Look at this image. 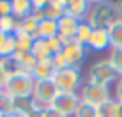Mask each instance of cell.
Listing matches in <instances>:
<instances>
[{
    "mask_svg": "<svg viewBox=\"0 0 122 117\" xmlns=\"http://www.w3.org/2000/svg\"><path fill=\"white\" fill-rule=\"evenodd\" d=\"M90 7H92V4L89 0H69V5H67L66 14L76 18L78 21H85Z\"/></svg>",
    "mask_w": 122,
    "mask_h": 117,
    "instance_id": "11",
    "label": "cell"
},
{
    "mask_svg": "<svg viewBox=\"0 0 122 117\" xmlns=\"http://www.w3.org/2000/svg\"><path fill=\"white\" fill-rule=\"evenodd\" d=\"M80 103H81V99H80L78 92H58L50 106H51L53 110L60 112V114L66 115V117H73Z\"/></svg>",
    "mask_w": 122,
    "mask_h": 117,
    "instance_id": "6",
    "label": "cell"
},
{
    "mask_svg": "<svg viewBox=\"0 0 122 117\" xmlns=\"http://www.w3.org/2000/svg\"><path fill=\"white\" fill-rule=\"evenodd\" d=\"M48 46H50V52H51V57H53V55H57V53H62L66 43L57 36V37H53V39H48Z\"/></svg>",
    "mask_w": 122,
    "mask_h": 117,
    "instance_id": "27",
    "label": "cell"
},
{
    "mask_svg": "<svg viewBox=\"0 0 122 117\" xmlns=\"http://www.w3.org/2000/svg\"><path fill=\"white\" fill-rule=\"evenodd\" d=\"M12 60H14L18 71L30 73V74H32V71H34V68H36V64H37L36 57H34L30 52H16L14 55H12Z\"/></svg>",
    "mask_w": 122,
    "mask_h": 117,
    "instance_id": "12",
    "label": "cell"
},
{
    "mask_svg": "<svg viewBox=\"0 0 122 117\" xmlns=\"http://www.w3.org/2000/svg\"><path fill=\"white\" fill-rule=\"evenodd\" d=\"M50 60H51V66H53V69H55V71L64 69V68H67V66H69L62 53H57V55H53L51 58H50Z\"/></svg>",
    "mask_w": 122,
    "mask_h": 117,
    "instance_id": "28",
    "label": "cell"
},
{
    "mask_svg": "<svg viewBox=\"0 0 122 117\" xmlns=\"http://www.w3.org/2000/svg\"><path fill=\"white\" fill-rule=\"evenodd\" d=\"M117 80H119V73L115 71V68L112 66V62L108 58L96 60L87 73V83H94V85L110 87Z\"/></svg>",
    "mask_w": 122,
    "mask_h": 117,
    "instance_id": "3",
    "label": "cell"
},
{
    "mask_svg": "<svg viewBox=\"0 0 122 117\" xmlns=\"http://www.w3.org/2000/svg\"><path fill=\"white\" fill-rule=\"evenodd\" d=\"M80 99L85 103H89L92 106H101L103 103H106L108 99H112V90L110 87L104 85H94V83H83L81 90H80Z\"/></svg>",
    "mask_w": 122,
    "mask_h": 117,
    "instance_id": "5",
    "label": "cell"
},
{
    "mask_svg": "<svg viewBox=\"0 0 122 117\" xmlns=\"http://www.w3.org/2000/svg\"><path fill=\"white\" fill-rule=\"evenodd\" d=\"M50 5L55 7V9H60V11H67L69 0H50Z\"/></svg>",
    "mask_w": 122,
    "mask_h": 117,
    "instance_id": "33",
    "label": "cell"
},
{
    "mask_svg": "<svg viewBox=\"0 0 122 117\" xmlns=\"http://www.w3.org/2000/svg\"><path fill=\"white\" fill-rule=\"evenodd\" d=\"M16 37L14 34H2L0 32V58L12 57L16 53Z\"/></svg>",
    "mask_w": 122,
    "mask_h": 117,
    "instance_id": "15",
    "label": "cell"
},
{
    "mask_svg": "<svg viewBox=\"0 0 122 117\" xmlns=\"http://www.w3.org/2000/svg\"><path fill=\"white\" fill-rule=\"evenodd\" d=\"M41 117H66V115H62L60 112H57V110H53L51 106H46L43 112H41Z\"/></svg>",
    "mask_w": 122,
    "mask_h": 117,
    "instance_id": "35",
    "label": "cell"
},
{
    "mask_svg": "<svg viewBox=\"0 0 122 117\" xmlns=\"http://www.w3.org/2000/svg\"><path fill=\"white\" fill-rule=\"evenodd\" d=\"M57 23H58V37H60L66 44L71 43V41H74L76 32H78V27H80V23H81V21H78L76 18L66 14V16H62Z\"/></svg>",
    "mask_w": 122,
    "mask_h": 117,
    "instance_id": "9",
    "label": "cell"
},
{
    "mask_svg": "<svg viewBox=\"0 0 122 117\" xmlns=\"http://www.w3.org/2000/svg\"><path fill=\"white\" fill-rule=\"evenodd\" d=\"M0 117H7V114H4V112L0 110Z\"/></svg>",
    "mask_w": 122,
    "mask_h": 117,
    "instance_id": "39",
    "label": "cell"
},
{
    "mask_svg": "<svg viewBox=\"0 0 122 117\" xmlns=\"http://www.w3.org/2000/svg\"><path fill=\"white\" fill-rule=\"evenodd\" d=\"M106 58L112 62V66L119 73V76H122V48H110V53Z\"/></svg>",
    "mask_w": 122,
    "mask_h": 117,
    "instance_id": "24",
    "label": "cell"
},
{
    "mask_svg": "<svg viewBox=\"0 0 122 117\" xmlns=\"http://www.w3.org/2000/svg\"><path fill=\"white\" fill-rule=\"evenodd\" d=\"M11 14H12L11 0H0V18L2 16H11Z\"/></svg>",
    "mask_w": 122,
    "mask_h": 117,
    "instance_id": "31",
    "label": "cell"
},
{
    "mask_svg": "<svg viewBox=\"0 0 122 117\" xmlns=\"http://www.w3.org/2000/svg\"><path fill=\"white\" fill-rule=\"evenodd\" d=\"M18 25H20V20H16L12 14L11 16H2L0 18V32L2 34H16Z\"/></svg>",
    "mask_w": 122,
    "mask_h": 117,
    "instance_id": "21",
    "label": "cell"
},
{
    "mask_svg": "<svg viewBox=\"0 0 122 117\" xmlns=\"http://www.w3.org/2000/svg\"><path fill=\"white\" fill-rule=\"evenodd\" d=\"M34 76L30 73H16L7 78V83L4 87L5 92H9L16 101L20 99H30L34 94Z\"/></svg>",
    "mask_w": 122,
    "mask_h": 117,
    "instance_id": "4",
    "label": "cell"
},
{
    "mask_svg": "<svg viewBox=\"0 0 122 117\" xmlns=\"http://www.w3.org/2000/svg\"><path fill=\"white\" fill-rule=\"evenodd\" d=\"M73 117H97V106H92L89 103L81 101L76 108Z\"/></svg>",
    "mask_w": 122,
    "mask_h": 117,
    "instance_id": "26",
    "label": "cell"
},
{
    "mask_svg": "<svg viewBox=\"0 0 122 117\" xmlns=\"http://www.w3.org/2000/svg\"><path fill=\"white\" fill-rule=\"evenodd\" d=\"M115 114H117V101L113 98L97 106V117H115Z\"/></svg>",
    "mask_w": 122,
    "mask_h": 117,
    "instance_id": "25",
    "label": "cell"
},
{
    "mask_svg": "<svg viewBox=\"0 0 122 117\" xmlns=\"http://www.w3.org/2000/svg\"><path fill=\"white\" fill-rule=\"evenodd\" d=\"M115 2V7H117V11H119V16L122 18V0H113Z\"/></svg>",
    "mask_w": 122,
    "mask_h": 117,
    "instance_id": "36",
    "label": "cell"
},
{
    "mask_svg": "<svg viewBox=\"0 0 122 117\" xmlns=\"http://www.w3.org/2000/svg\"><path fill=\"white\" fill-rule=\"evenodd\" d=\"M92 5H97V4H104V2H112V0H89Z\"/></svg>",
    "mask_w": 122,
    "mask_h": 117,
    "instance_id": "38",
    "label": "cell"
},
{
    "mask_svg": "<svg viewBox=\"0 0 122 117\" xmlns=\"http://www.w3.org/2000/svg\"><path fill=\"white\" fill-rule=\"evenodd\" d=\"M11 5H12V16L16 20H25L34 12L32 2L30 0H11Z\"/></svg>",
    "mask_w": 122,
    "mask_h": 117,
    "instance_id": "14",
    "label": "cell"
},
{
    "mask_svg": "<svg viewBox=\"0 0 122 117\" xmlns=\"http://www.w3.org/2000/svg\"><path fill=\"white\" fill-rule=\"evenodd\" d=\"M53 74H55V69H53L50 58H46V60H37L36 68L32 71L34 80H51Z\"/></svg>",
    "mask_w": 122,
    "mask_h": 117,
    "instance_id": "13",
    "label": "cell"
},
{
    "mask_svg": "<svg viewBox=\"0 0 122 117\" xmlns=\"http://www.w3.org/2000/svg\"><path fill=\"white\" fill-rule=\"evenodd\" d=\"M87 46H83V44L76 43V41H71V43H67L64 50H62V55L64 58L67 60V64L69 66H74V68H80L81 66V62L85 60L87 57Z\"/></svg>",
    "mask_w": 122,
    "mask_h": 117,
    "instance_id": "8",
    "label": "cell"
},
{
    "mask_svg": "<svg viewBox=\"0 0 122 117\" xmlns=\"http://www.w3.org/2000/svg\"><path fill=\"white\" fill-rule=\"evenodd\" d=\"M115 117H122V103H119V101H117V114H115Z\"/></svg>",
    "mask_w": 122,
    "mask_h": 117,
    "instance_id": "37",
    "label": "cell"
},
{
    "mask_svg": "<svg viewBox=\"0 0 122 117\" xmlns=\"http://www.w3.org/2000/svg\"><path fill=\"white\" fill-rule=\"evenodd\" d=\"M58 36V23L55 20H50L46 18L39 23V37L41 39H53V37Z\"/></svg>",
    "mask_w": 122,
    "mask_h": 117,
    "instance_id": "16",
    "label": "cell"
},
{
    "mask_svg": "<svg viewBox=\"0 0 122 117\" xmlns=\"http://www.w3.org/2000/svg\"><path fill=\"white\" fill-rule=\"evenodd\" d=\"M14 105H16V99L12 98L9 92H5V90H0V110L4 112V114H12V110H14Z\"/></svg>",
    "mask_w": 122,
    "mask_h": 117,
    "instance_id": "23",
    "label": "cell"
},
{
    "mask_svg": "<svg viewBox=\"0 0 122 117\" xmlns=\"http://www.w3.org/2000/svg\"><path fill=\"white\" fill-rule=\"evenodd\" d=\"M120 16L119 11L115 7V2H104V4H97L92 5L89 14H87L85 21L90 25L92 28H108L113 21H117Z\"/></svg>",
    "mask_w": 122,
    "mask_h": 117,
    "instance_id": "1",
    "label": "cell"
},
{
    "mask_svg": "<svg viewBox=\"0 0 122 117\" xmlns=\"http://www.w3.org/2000/svg\"><path fill=\"white\" fill-rule=\"evenodd\" d=\"M18 30H21L23 34H27V36L34 37V39H37V37H39V21H36L32 16H28V18H25V20L20 21Z\"/></svg>",
    "mask_w": 122,
    "mask_h": 117,
    "instance_id": "19",
    "label": "cell"
},
{
    "mask_svg": "<svg viewBox=\"0 0 122 117\" xmlns=\"http://www.w3.org/2000/svg\"><path fill=\"white\" fill-rule=\"evenodd\" d=\"M92 30H94V28H92L87 21H81V23H80V27H78V32H76L74 41L80 43V44H83V46H87V43H89V39L92 36Z\"/></svg>",
    "mask_w": 122,
    "mask_h": 117,
    "instance_id": "22",
    "label": "cell"
},
{
    "mask_svg": "<svg viewBox=\"0 0 122 117\" xmlns=\"http://www.w3.org/2000/svg\"><path fill=\"white\" fill-rule=\"evenodd\" d=\"M32 55L36 57V60H46V58H51V52H50V46H48V41L46 39H41L37 37L32 44Z\"/></svg>",
    "mask_w": 122,
    "mask_h": 117,
    "instance_id": "17",
    "label": "cell"
},
{
    "mask_svg": "<svg viewBox=\"0 0 122 117\" xmlns=\"http://www.w3.org/2000/svg\"><path fill=\"white\" fill-rule=\"evenodd\" d=\"M7 78H9V74H7L5 68H4V62H2V58H0V90H2L4 87H5Z\"/></svg>",
    "mask_w": 122,
    "mask_h": 117,
    "instance_id": "32",
    "label": "cell"
},
{
    "mask_svg": "<svg viewBox=\"0 0 122 117\" xmlns=\"http://www.w3.org/2000/svg\"><path fill=\"white\" fill-rule=\"evenodd\" d=\"M108 36H110L112 48H122V18H119L108 27Z\"/></svg>",
    "mask_w": 122,
    "mask_h": 117,
    "instance_id": "18",
    "label": "cell"
},
{
    "mask_svg": "<svg viewBox=\"0 0 122 117\" xmlns=\"http://www.w3.org/2000/svg\"><path fill=\"white\" fill-rule=\"evenodd\" d=\"M51 82L57 85L60 92H80L83 87V73L81 68L67 66L64 69L55 71Z\"/></svg>",
    "mask_w": 122,
    "mask_h": 117,
    "instance_id": "2",
    "label": "cell"
},
{
    "mask_svg": "<svg viewBox=\"0 0 122 117\" xmlns=\"http://www.w3.org/2000/svg\"><path fill=\"white\" fill-rule=\"evenodd\" d=\"M110 48H112V44H110L108 28H94L89 43H87V50L101 53V52H106V50H110Z\"/></svg>",
    "mask_w": 122,
    "mask_h": 117,
    "instance_id": "10",
    "label": "cell"
},
{
    "mask_svg": "<svg viewBox=\"0 0 122 117\" xmlns=\"http://www.w3.org/2000/svg\"><path fill=\"white\" fill-rule=\"evenodd\" d=\"M14 37H16V48H18L16 52H32V44L36 41L34 37L23 34L21 30H16Z\"/></svg>",
    "mask_w": 122,
    "mask_h": 117,
    "instance_id": "20",
    "label": "cell"
},
{
    "mask_svg": "<svg viewBox=\"0 0 122 117\" xmlns=\"http://www.w3.org/2000/svg\"><path fill=\"white\" fill-rule=\"evenodd\" d=\"M34 11H44L46 7L50 5V0H30Z\"/></svg>",
    "mask_w": 122,
    "mask_h": 117,
    "instance_id": "34",
    "label": "cell"
},
{
    "mask_svg": "<svg viewBox=\"0 0 122 117\" xmlns=\"http://www.w3.org/2000/svg\"><path fill=\"white\" fill-rule=\"evenodd\" d=\"M113 99L122 103V76H119V80L113 83Z\"/></svg>",
    "mask_w": 122,
    "mask_h": 117,
    "instance_id": "30",
    "label": "cell"
},
{
    "mask_svg": "<svg viewBox=\"0 0 122 117\" xmlns=\"http://www.w3.org/2000/svg\"><path fill=\"white\" fill-rule=\"evenodd\" d=\"M58 92H60V90L57 89V85L51 80H36L32 99L37 101L39 105H43V106H50Z\"/></svg>",
    "mask_w": 122,
    "mask_h": 117,
    "instance_id": "7",
    "label": "cell"
},
{
    "mask_svg": "<svg viewBox=\"0 0 122 117\" xmlns=\"http://www.w3.org/2000/svg\"><path fill=\"white\" fill-rule=\"evenodd\" d=\"M44 11H46V18H50V20H55V21H58V20H60L62 16H66V11L55 9V7H51V5H48Z\"/></svg>",
    "mask_w": 122,
    "mask_h": 117,
    "instance_id": "29",
    "label": "cell"
}]
</instances>
